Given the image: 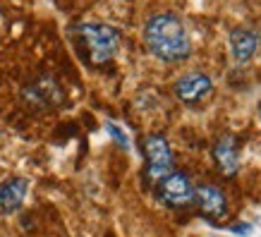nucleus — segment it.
<instances>
[{"mask_svg":"<svg viewBox=\"0 0 261 237\" xmlns=\"http://www.w3.org/2000/svg\"><path fill=\"white\" fill-rule=\"evenodd\" d=\"M211 156H214L216 168L225 177H232L240 170V149L232 135H223L221 139H216L214 149H211Z\"/></svg>","mask_w":261,"mask_h":237,"instance_id":"nucleus-8","label":"nucleus"},{"mask_svg":"<svg viewBox=\"0 0 261 237\" xmlns=\"http://www.w3.org/2000/svg\"><path fill=\"white\" fill-rule=\"evenodd\" d=\"M194 204H197L199 214L208 218V221H221L228 216V199L218 190L216 185H199L194 187Z\"/></svg>","mask_w":261,"mask_h":237,"instance_id":"nucleus-7","label":"nucleus"},{"mask_svg":"<svg viewBox=\"0 0 261 237\" xmlns=\"http://www.w3.org/2000/svg\"><path fill=\"white\" fill-rule=\"evenodd\" d=\"M214 94V82L204 72H190L175 82V96L187 106H199Z\"/></svg>","mask_w":261,"mask_h":237,"instance_id":"nucleus-6","label":"nucleus"},{"mask_svg":"<svg viewBox=\"0 0 261 237\" xmlns=\"http://www.w3.org/2000/svg\"><path fill=\"white\" fill-rule=\"evenodd\" d=\"M256 46H259V39L249 29H232L230 32V48H232V58L238 63L252 60L254 53H256Z\"/></svg>","mask_w":261,"mask_h":237,"instance_id":"nucleus-10","label":"nucleus"},{"mask_svg":"<svg viewBox=\"0 0 261 237\" xmlns=\"http://www.w3.org/2000/svg\"><path fill=\"white\" fill-rule=\"evenodd\" d=\"M106 129L111 132V137L115 139V142H120V146H122V149H127V146H129V139H127L125 132H122L118 125H113V122H106Z\"/></svg>","mask_w":261,"mask_h":237,"instance_id":"nucleus-11","label":"nucleus"},{"mask_svg":"<svg viewBox=\"0 0 261 237\" xmlns=\"http://www.w3.org/2000/svg\"><path fill=\"white\" fill-rule=\"evenodd\" d=\"M144 41L146 48L163 63H180L192 53L187 29L173 12H161L151 17L144 27Z\"/></svg>","mask_w":261,"mask_h":237,"instance_id":"nucleus-1","label":"nucleus"},{"mask_svg":"<svg viewBox=\"0 0 261 237\" xmlns=\"http://www.w3.org/2000/svg\"><path fill=\"white\" fill-rule=\"evenodd\" d=\"M80 39L84 41L89 53V60L94 65L111 63L120 46V34L108 24H80Z\"/></svg>","mask_w":261,"mask_h":237,"instance_id":"nucleus-2","label":"nucleus"},{"mask_svg":"<svg viewBox=\"0 0 261 237\" xmlns=\"http://www.w3.org/2000/svg\"><path fill=\"white\" fill-rule=\"evenodd\" d=\"M22 98L34 111H53L65 101V91L53 77L43 74L36 82H32L29 87H24Z\"/></svg>","mask_w":261,"mask_h":237,"instance_id":"nucleus-4","label":"nucleus"},{"mask_svg":"<svg viewBox=\"0 0 261 237\" xmlns=\"http://www.w3.org/2000/svg\"><path fill=\"white\" fill-rule=\"evenodd\" d=\"M159 199L170 208H187L194 204V185L187 173H170L159 182Z\"/></svg>","mask_w":261,"mask_h":237,"instance_id":"nucleus-5","label":"nucleus"},{"mask_svg":"<svg viewBox=\"0 0 261 237\" xmlns=\"http://www.w3.org/2000/svg\"><path fill=\"white\" fill-rule=\"evenodd\" d=\"M144 156H146V180L159 185L163 177L175 173V158L166 137L149 135L144 139Z\"/></svg>","mask_w":261,"mask_h":237,"instance_id":"nucleus-3","label":"nucleus"},{"mask_svg":"<svg viewBox=\"0 0 261 237\" xmlns=\"http://www.w3.org/2000/svg\"><path fill=\"white\" fill-rule=\"evenodd\" d=\"M27 190H29V182L24 177H10V180L0 182V214H17L24 204Z\"/></svg>","mask_w":261,"mask_h":237,"instance_id":"nucleus-9","label":"nucleus"}]
</instances>
